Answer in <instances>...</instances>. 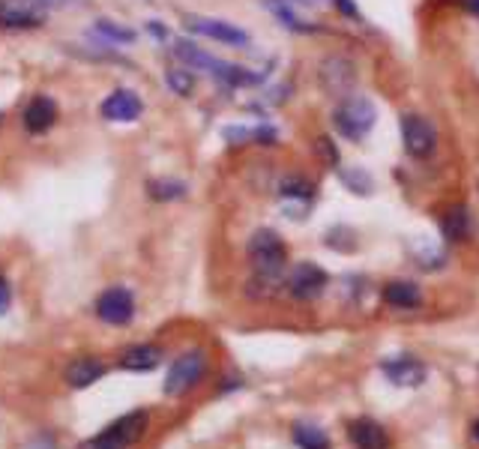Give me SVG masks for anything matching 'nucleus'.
<instances>
[{
  "instance_id": "16",
  "label": "nucleus",
  "mask_w": 479,
  "mask_h": 449,
  "mask_svg": "<svg viewBox=\"0 0 479 449\" xmlns=\"http://www.w3.org/2000/svg\"><path fill=\"white\" fill-rule=\"evenodd\" d=\"M384 303L393 306V309H417L419 303H423V291H419V285L404 282V279L386 282L384 285Z\"/></svg>"
},
{
  "instance_id": "7",
  "label": "nucleus",
  "mask_w": 479,
  "mask_h": 449,
  "mask_svg": "<svg viewBox=\"0 0 479 449\" xmlns=\"http://www.w3.org/2000/svg\"><path fill=\"white\" fill-rule=\"evenodd\" d=\"M183 21H186V28L192 30V34L216 39V43H222V45H234V48L249 45V34H246V30H240L237 24H231V21L207 19V15H186Z\"/></svg>"
},
{
  "instance_id": "26",
  "label": "nucleus",
  "mask_w": 479,
  "mask_h": 449,
  "mask_svg": "<svg viewBox=\"0 0 479 449\" xmlns=\"http://www.w3.org/2000/svg\"><path fill=\"white\" fill-rule=\"evenodd\" d=\"M10 303H12V288H10V282L0 276V315L10 309Z\"/></svg>"
},
{
  "instance_id": "8",
  "label": "nucleus",
  "mask_w": 479,
  "mask_h": 449,
  "mask_svg": "<svg viewBox=\"0 0 479 449\" xmlns=\"http://www.w3.org/2000/svg\"><path fill=\"white\" fill-rule=\"evenodd\" d=\"M321 87L327 90L329 96H336V100H345V96H351L353 84H357V72H353V63L345 60V57H327L324 63H321Z\"/></svg>"
},
{
  "instance_id": "21",
  "label": "nucleus",
  "mask_w": 479,
  "mask_h": 449,
  "mask_svg": "<svg viewBox=\"0 0 479 449\" xmlns=\"http://www.w3.org/2000/svg\"><path fill=\"white\" fill-rule=\"evenodd\" d=\"M147 195L153 201H180L186 195V183H180V180H150Z\"/></svg>"
},
{
  "instance_id": "1",
  "label": "nucleus",
  "mask_w": 479,
  "mask_h": 449,
  "mask_svg": "<svg viewBox=\"0 0 479 449\" xmlns=\"http://www.w3.org/2000/svg\"><path fill=\"white\" fill-rule=\"evenodd\" d=\"M147 429H150V411H132L126 416H118L111 426L85 440L78 449H129L147 435Z\"/></svg>"
},
{
  "instance_id": "29",
  "label": "nucleus",
  "mask_w": 479,
  "mask_h": 449,
  "mask_svg": "<svg viewBox=\"0 0 479 449\" xmlns=\"http://www.w3.org/2000/svg\"><path fill=\"white\" fill-rule=\"evenodd\" d=\"M147 30H153V36H165V28H162V21H147Z\"/></svg>"
},
{
  "instance_id": "31",
  "label": "nucleus",
  "mask_w": 479,
  "mask_h": 449,
  "mask_svg": "<svg viewBox=\"0 0 479 449\" xmlns=\"http://www.w3.org/2000/svg\"><path fill=\"white\" fill-rule=\"evenodd\" d=\"M78 4H81V0H78Z\"/></svg>"
},
{
  "instance_id": "17",
  "label": "nucleus",
  "mask_w": 479,
  "mask_h": 449,
  "mask_svg": "<svg viewBox=\"0 0 479 449\" xmlns=\"http://www.w3.org/2000/svg\"><path fill=\"white\" fill-rule=\"evenodd\" d=\"M441 234H443V240H450V243H461L470 234V210L465 204H452V207L443 210Z\"/></svg>"
},
{
  "instance_id": "30",
  "label": "nucleus",
  "mask_w": 479,
  "mask_h": 449,
  "mask_svg": "<svg viewBox=\"0 0 479 449\" xmlns=\"http://www.w3.org/2000/svg\"><path fill=\"white\" fill-rule=\"evenodd\" d=\"M470 435H474V440L479 444V420H474V429H470Z\"/></svg>"
},
{
  "instance_id": "20",
  "label": "nucleus",
  "mask_w": 479,
  "mask_h": 449,
  "mask_svg": "<svg viewBox=\"0 0 479 449\" xmlns=\"http://www.w3.org/2000/svg\"><path fill=\"white\" fill-rule=\"evenodd\" d=\"M279 195H282L285 201L309 204L312 198H315V186H312L309 180H303V177H285L282 186H279Z\"/></svg>"
},
{
  "instance_id": "25",
  "label": "nucleus",
  "mask_w": 479,
  "mask_h": 449,
  "mask_svg": "<svg viewBox=\"0 0 479 449\" xmlns=\"http://www.w3.org/2000/svg\"><path fill=\"white\" fill-rule=\"evenodd\" d=\"M318 153H321V159L329 162V165H336V162H338V150L333 147L329 138H318Z\"/></svg>"
},
{
  "instance_id": "22",
  "label": "nucleus",
  "mask_w": 479,
  "mask_h": 449,
  "mask_svg": "<svg viewBox=\"0 0 479 449\" xmlns=\"http://www.w3.org/2000/svg\"><path fill=\"white\" fill-rule=\"evenodd\" d=\"M96 34L99 36H105V39H111V43H135V30H129L126 24H118V21H111V19H99L96 21Z\"/></svg>"
},
{
  "instance_id": "28",
  "label": "nucleus",
  "mask_w": 479,
  "mask_h": 449,
  "mask_svg": "<svg viewBox=\"0 0 479 449\" xmlns=\"http://www.w3.org/2000/svg\"><path fill=\"white\" fill-rule=\"evenodd\" d=\"M461 6H465L470 15H476V19H479V0H461Z\"/></svg>"
},
{
  "instance_id": "13",
  "label": "nucleus",
  "mask_w": 479,
  "mask_h": 449,
  "mask_svg": "<svg viewBox=\"0 0 479 449\" xmlns=\"http://www.w3.org/2000/svg\"><path fill=\"white\" fill-rule=\"evenodd\" d=\"M105 372H109V365H105L99 357H76L69 365H66L63 381L69 383L72 389H87V387H93L99 378H105Z\"/></svg>"
},
{
  "instance_id": "5",
  "label": "nucleus",
  "mask_w": 479,
  "mask_h": 449,
  "mask_svg": "<svg viewBox=\"0 0 479 449\" xmlns=\"http://www.w3.org/2000/svg\"><path fill=\"white\" fill-rule=\"evenodd\" d=\"M96 317L105 324H111V326L132 324V317H135V297H132V291L120 288V285L102 291L96 297Z\"/></svg>"
},
{
  "instance_id": "9",
  "label": "nucleus",
  "mask_w": 479,
  "mask_h": 449,
  "mask_svg": "<svg viewBox=\"0 0 479 449\" xmlns=\"http://www.w3.org/2000/svg\"><path fill=\"white\" fill-rule=\"evenodd\" d=\"M327 282H329L327 273L315 261H303V264H296L291 269V276H288V291H291V297L296 300H315L324 293Z\"/></svg>"
},
{
  "instance_id": "27",
  "label": "nucleus",
  "mask_w": 479,
  "mask_h": 449,
  "mask_svg": "<svg viewBox=\"0 0 479 449\" xmlns=\"http://www.w3.org/2000/svg\"><path fill=\"white\" fill-rule=\"evenodd\" d=\"M336 6H338V12L348 15V19H360V10H357L353 0H336Z\"/></svg>"
},
{
  "instance_id": "2",
  "label": "nucleus",
  "mask_w": 479,
  "mask_h": 449,
  "mask_svg": "<svg viewBox=\"0 0 479 449\" xmlns=\"http://www.w3.org/2000/svg\"><path fill=\"white\" fill-rule=\"evenodd\" d=\"M249 261H252L255 273H258V279L276 282L279 276L285 273V264H288V252H285L282 237L276 231H270V228L255 231L249 240Z\"/></svg>"
},
{
  "instance_id": "23",
  "label": "nucleus",
  "mask_w": 479,
  "mask_h": 449,
  "mask_svg": "<svg viewBox=\"0 0 479 449\" xmlns=\"http://www.w3.org/2000/svg\"><path fill=\"white\" fill-rule=\"evenodd\" d=\"M342 183L348 186L353 195H369L371 186H375V183H371V177H369V171L360 168V165L345 168V171H342Z\"/></svg>"
},
{
  "instance_id": "11",
  "label": "nucleus",
  "mask_w": 479,
  "mask_h": 449,
  "mask_svg": "<svg viewBox=\"0 0 479 449\" xmlns=\"http://www.w3.org/2000/svg\"><path fill=\"white\" fill-rule=\"evenodd\" d=\"M348 440L353 449H390V435L371 416H357V420L348 422Z\"/></svg>"
},
{
  "instance_id": "10",
  "label": "nucleus",
  "mask_w": 479,
  "mask_h": 449,
  "mask_svg": "<svg viewBox=\"0 0 479 449\" xmlns=\"http://www.w3.org/2000/svg\"><path fill=\"white\" fill-rule=\"evenodd\" d=\"M381 372L386 374V381L395 383V387H419V383L426 381V363L410 354L384 359Z\"/></svg>"
},
{
  "instance_id": "12",
  "label": "nucleus",
  "mask_w": 479,
  "mask_h": 449,
  "mask_svg": "<svg viewBox=\"0 0 479 449\" xmlns=\"http://www.w3.org/2000/svg\"><path fill=\"white\" fill-rule=\"evenodd\" d=\"M144 111L142 100H138V93H132V90H114L109 100L102 102V114L105 120H111V124H129V120H138Z\"/></svg>"
},
{
  "instance_id": "4",
  "label": "nucleus",
  "mask_w": 479,
  "mask_h": 449,
  "mask_svg": "<svg viewBox=\"0 0 479 449\" xmlns=\"http://www.w3.org/2000/svg\"><path fill=\"white\" fill-rule=\"evenodd\" d=\"M378 111L366 96H345L333 111V124L348 141H362L371 129H375Z\"/></svg>"
},
{
  "instance_id": "3",
  "label": "nucleus",
  "mask_w": 479,
  "mask_h": 449,
  "mask_svg": "<svg viewBox=\"0 0 479 449\" xmlns=\"http://www.w3.org/2000/svg\"><path fill=\"white\" fill-rule=\"evenodd\" d=\"M207 369H210L207 350L192 348L186 350V354H180L175 363H171L168 378H165V396H175V398L189 396L198 383L207 378Z\"/></svg>"
},
{
  "instance_id": "6",
  "label": "nucleus",
  "mask_w": 479,
  "mask_h": 449,
  "mask_svg": "<svg viewBox=\"0 0 479 449\" xmlns=\"http://www.w3.org/2000/svg\"><path fill=\"white\" fill-rule=\"evenodd\" d=\"M402 141L404 150L414 159H426L434 153L437 147V132L432 126V120L419 117V114H404L402 117Z\"/></svg>"
},
{
  "instance_id": "19",
  "label": "nucleus",
  "mask_w": 479,
  "mask_h": 449,
  "mask_svg": "<svg viewBox=\"0 0 479 449\" xmlns=\"http://www.w3.org/2000/svg\"><path fill=\"white\" fill-rule=\"evenodd\" d=\"M175 54L186 63V67H195V69H204V72H216V67H219L216 57H210L207 52H201L195 43H186V39H177Z\"/></svg>"
},
{
  "instance_id": "24",
  "label": "nucleus",
  "mask_w": 479,
  "mask_h": 449,
  "mask_svg": "<svg viewBox=\"0 0 479 449\" xmlns=\"http://www.w3.org/2000/svg\"><path fill=\"white\" fill-rule=\"evenodd\" d=\"M165 81H168V87L175 90L177 96H192L195 90V72L189 69H168Z\"/></svg>"
},
{
  "instance_id": "15",
  "label": "nucleus",
  "mask_w": 479,
  "mask_h": 449,
  "mask_svg": "<svg viewBox=\"0 0 479 449\" xmlns=\"http://www.w3.org/2000/svg\"><path fill=\"white\" fill-rule=\"evenodd\" d=\"M54 120H57V105L48 100V96H37V100L24 108V129L33 132V135L52 129Z\"/></svg>"
},
{
  "instance_id": "14",
  "label": "nucleus",
  "mask_w": 479,
  "mask_h": 449,
  "mask_svg": "<svg viewBox=\"0 0 479 449\" xmlns=\"http://www.w3.org/2000/svg\"><path fill=\"white\" fill-rule=\"evenodd\" d=\"M165 350L159 345H132L120 354V369L126 372H153L162 363Z\"/></svg>"
},
{
  "instance_id": "18",
  "label": "nucleus",
  "mask_w": 479,
  "mask_h": 449,
  "mask_svg": "<svg viewBox=\"0 0 479 449\" xmlns=\"http://www.w3.org/2000/svg\"><path fill=\"white\" fill-rule=\"evenodd\" d=\"M291 437L300 449H329L333 446L329 444V435L321 426H315V422H296L291 429Z\"/></svg>"
}]
</instances>
